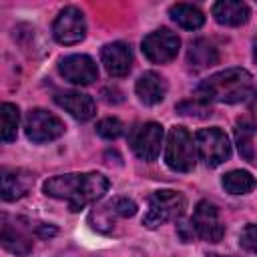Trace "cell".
<instances>
[{
	"label": "cell",
	"mask_w": 257,
	"mask_h": 257,
	"mask_svg": "<svg viewBox=\"0 0 257 257\" xmlns=\"http://www.w3.org/2000/svg\"><path fill=\"white\" fill-rule=\"evenodd\" d=\"M42 189L48 197L66 201L68 209L76 213L108 191V179L100 173H66L48 179Z\"/></svg>",
	"instance_id": "obj_1"
},
{
	"label": "cell",
	"mask_w": 257,
	"mask_h": 257,
	"mask_svg": "<svg viewBox=\"0 0 257 257\" xmlns=\"http://www.w3.org/2000/svg\"><path fill=\"white\" fill-rule=\"evenodd\" d=\"M253 94V76L245 68H225L203 80L195 96L207 102H243Z\"/></svg>",
	"instance_id": "obj_2"
},
{
	"label": "cell",
	"mask_w": 257,
	"mask_h": 257,
	"mask_svg": "<svg viewBox=\"0 0 257 257\" xmlns=\"http://www.w3.org/2000/svg\"><path fill=\"white\" fill-rule=\"evenodd\" d=\"M185 211V197L177 191L171 189H163V191H155L149 197V205L143 217V225L147 229H157L161 225H165L167 221H177L183 217Z\"/></svg>",
	"instance_id": "obj_3"
},
{
	"label": "cell",
	"mask_w": 257,
	"mask_h": 257,
	"mask_svg": "<svg viewBox=\"0 0 257 257\" xmlns=\"http://www.w3.org/2000/svg\"><path fill=\"white\" fill-rule=\"evenodd\" d=\"M165 163L177 173H189L197 163V145L185 126H173L167 137Z\"/></svg>",
	"instance_id": "obj_4"
},
{
	"label": "cell",
	"mask_w": 257,
	"mask_h": 257,
	"mask_svg": "<svg viewBox=\"0 0 257 257\" xmlns=\"http://www.w3.org/2000/svg\"><path fill=\"white\" fill-rule=\"evenodd\" d=\"M195 145H197V155L207 163V167H219L231 155L229 139L217 126L201 128L195 135Z\"/></svg>",
	"instance_id": "obj_5"
},
{
	"label": "cell",
	"mask_w": 257,
	"mask_h": 257,
	"mask_svg": "<svg viewBox=\"0 0 257 257\" xmlns=\"http://www.w3.org/2000/svg\"><path fill=\"white\" fill-rule=\"evenodd\" d=\"M179 48H181V40L169 28H159V30L147 34L143 38V44H141L145 58L151 60L153 64L171 62L179 54Z\"/></svg>",
	"instance_id": "obj_6"
},
{
	"label": "cell",
	"mask_w": 257,
	"mask_h": 257,
	"mask_svg": "<svg viewBox=\"0 0 257 257\" xmlns=\"http://www.w3.org/2000/svg\"><path fill=\"white\" fill-rule=\"evenodd\" d=\"M24 133L32 143H48L64 133V122L44 108H32L24 118Z\"/></svg>",
	"instance_id": "obj_7"
},
{
	"label": "cell",
	"mask_w": 257,
	"mask_h": 257,
	"mask_svg": "<svg viewBox=\"0 0 257 257\" xmlns=\"http://www.w3.org/2000/svg\"><path fill=\"white\" fill-rule=\"evenodd\" d=\"M52 36L56 42H60L64 46H72V44H78L80 40H84V36H86L84 14L76 6L62 8L58 12V16L54 18Z\"/></svg>",
	"instance_id": "obj_8"
},
{
	"label": "cell",
	"mask_w": 257,
	"mask_h": 257,
	"mask_svg": "<svg viewBox=\"0 0 257 257\" xmlns=\"http://www.w3.org/2000/svg\"><path fill=\"white\" fill-rule=\"evenodd\" d=\"M163 137L165 131L159 122H145L139 124L133 133H131V149L135 151V155L141 161H155L161 153V145H163Z\"/></svg>",
	"instance_id": "obj_9"
},
{
	"label": "cell",
	"mask_w": 257,
	"mask_h": 257,
	"mask_svg": "<svg viewBox=\"0 0 257 257\" xmlns=\"http://www.w3.org/2000/svg\"><path fill=\"white\" fill-rule=\"evenodd\" d=\"M191 223H193L197 239H203V241H209V243H217L225 235V225L219 219V211L209 201L197 203V207L193 211V217H191Z\"/></svg>",
	"instance_id": "obj_10"
},
{
	"label": "cell",
	"mask_w": 257,
	"mask_h": 257,
	"mask_svg": "<svg viewBox=\"0 0 257 257\" xmlns=\"http://www.w3.org/2000/svg\"><path fill=\"white\" fill-rule=\"evenodd\" d=\"M58 72L64 76V80L72 84H80V86L92 84L98 78L96 62L86 54H70L62 58L58 64Z\"/></svg>",
	"instance_id": "obj_11"
},
{
	"label": "cell",
	"mask_w": 257,
	"mask_h": 257,
	"mask_svg": "<svg viewBox=\"0 0 257 257\" xmlns=\"http://www.w3.org/2000/svg\"><path fill=\"white\" fill-rule=\"evenodd\" d=\"M100 60L110 76H126L133 68V52L124 42L104 44L100 50Z\"/></svg>",
	"instance_id": "obj_12"
},
{
	"label": "cell",
	"mask_w": 257,
	"mask_h": 257,
	"mask_svg": "<svg viewBox=\"0 0 257 257\" xmlns=\"http://www.w3.org/2000/svg\"><path fill=\"white\" fill-rule=\"evenodd\" d=\"M34 185V175L26 169H6L2 173L0 193L4 201H16L24 197Z\"/></svg>",
	"instance_id": "obj_13"
},
{
	"label": "cell",
	"mask_w": 257,
	"mask_h": 257,
	"mask_svg": "<svg viewBox=\"0 0 257 257\" xmlns=\"http://www.w3.org/2000/svg\"><path fill=\"white\" fill-rule=\"evenodd\" d=\"M54 100L58 106H62L66 112H70L76 120H88L96 112V104H94L92 96H88L84 92H76V90L62 92V94H56Z\"/></svg>",
	"instance_id": "obj_14"
},
{
	"label": "cell",
	"mask_w": 257,
	"mask_h": 257,
	"mask_svg": "<svg viewBox=\"0 0 257 257\" xmlns=\"http://www.w3.org/2000/svg\"><path fill=\"white\" fill-rule=\"evenodd\" d=\"M167 88H169L167 80L159 72H153V70L141 74L135 84V92H137L139 100L145 104H159L165 98Z\"/></svg>",
	"instance_id": "obj_15"
},
{
	"label": "cell",
	"mask_w": 257,
	"mask_h": 257,
	"mask_svg": "<svg viewBox=\"0 0 257 257\" xmlns=\"http://www.w3.org/2000/svg\"><path fill=\"white\" fill-rule=\"evenodd\" d=\"M215 20L225 26H241L249 20V6L241 0H219L211 8Z\"/></svg>",
	"instance_id": "obj_16"
},
{
	"label": "cell",
	"mask_w": 257,
	"mask_h": 257,
	"mask_svg": "<svg viewBox=\"0 0 257 257\" xmlns=\"http://www.w3.org/2000/svg\"><path fill=\"white\" fill-rule=\"evenodd\" d=\"M0 241H2V247L6 251H10L18 257H24L32 251V239L20 227L12 225L6 215L2 217V237H0Z\"/></svg>",
	"instance_id": "obj_17"
},
{
	"label": "cell",
	"mask_w": 257,
	"mask_h": 257,
	"mask_svg": "<svg viewBox=\"0 0 257 257\" xmlns=\"http://www.w3.org/2000/svg\"><path fill=\"white\" fill-rule=\"evenodd\" d=\"M187 60H189L191 68L203 70V68H209V66L219 62V52H217V48L207 38H197L189 46Z\"/></svg>",
	"instance_id": "obj_18"
},
{
	"label": "cell",
	"mask_w": 257,
	"mask_h": 257,
	"mask_svg": "<svg viewBox=\"0 0 257 257\" xmlns=\"http://www.w3.org/2000/svg\"><path fill=\"white\" fill-rule=\"evenodd\" d=\"M169 16L173 18V22H177L185 30H197V28H201L205 24V14L197 6L185 4V2L173 4L169 8Z\"/></svg>",
	"instance_id": "obj_19"
},
{
	"label": "cell",
	"mask_w": 257,
	"mask_h": 257,
	"mask_svg": "<svg viewBox=\"0 0 257 257\" xmlns=\"http://www.w3.org/2000/svg\"><path fill=\"white\" fill-rule=\"evenodd\" d=\"M221 185L231 195H247V193H251L255 189L257 181H255V177L249 171L235 169V171H229L227 175H223Z\"/></svg>",
	"instance_id": "obj_20"
},
{
	"label": "cell",
	"mask_w": 257,
	"mask_h": 257,
	"mask_svg": "<svg viewBox=\"0 0 257 257\" xmlns=\"http://www.w3.org/2000/svg\"><path fill=\"white\" fill-rule=\"evenodd\" d=\"M253 135H255V126H253V122H249L247 118L237 120V126H235V141H237L239 155H241L245 161H253V159H255Z\"/></svg>",
	"instance_id": "obj_21"
},
{
	"label": "cell",
	"mask_w": 257,
	"mask_h": 257,
	"mask_svg": "<svg viewBox=\"0 0 257 257\" xmlns=\"http://www.w3.org/2000/svg\"><path fill=\"white\" fill-rule=\"evenodd\" d=\"M0 137L4 143H12L18 133V122H20V112L18 106L12 102H4L0 106Z\"/></svg>",
	"instance_id": "obj_22"
},
{
	"label": "cell",
	"mask_w": 257,
	"mask_h": 257,
	"mask_svg": "<svg viewBox=\"0 0 257 257\" xmlns=\"http://www.w3.org/2000/svg\"><path fill=\"white\" fill-rule=\"evenodd\" d=\"M177 112L179 114H187V116H199V118H205V116H211V104L199 96H193L189 100H183L181 104H177Z\"/></svg>",
	"instance_id": "obj_23"
},
{
	"label": "cell",
	"mask_w": 257,
	"mask_h": 257,
	"mask_svg": "<svg viewBox=\"0 0 257 257\" xmlns=\"http://www.w3.org/2000/svg\"><path fill=\"white\" fill-rule=\"evenodd\" d=\"M122 122L118 120V118H114V116H106V118H102V120H98V124H96V133L102 137V139H108V141H114V139H118L120 135H122Z\"/></svg>",
	"instance_id": "obj_24"
},
{
	"label": "cell",
	"mask_w": 257,
	"mask_h": 257,
	"mask_svg": "<svg viewBox=\"0 0 257 257\" xmlns=\"http://www.w3.org/2000/svg\"><path fill=\"white\" fill-rule=\"evenodd\" d=\"M239 245L249 253H257V225L249 223L243 227L239 235Z\"/></svg>",
	"instance_id": "obj_25"
},
{
	"label": "cell",
	"mask_w": 257,
	"mask_h": 257,
	"mask_svg": "<svg viewBox=\"0 0 257 257\" xmlns=\"http://www.w3.org/2000/svg\"><path fill=\"white\" fill-rule=\"evenodd\" d=\"M110 207H112L114 215H118V217H133L137 213V203L128 197H118V199L110 201Z\"/></svg>",
	"instance_id": "obj_26"
},
{
	"label": "cell",
	"mask_w": 257,
	"mask_h": 257,
	"mask_svg": "<svg viewBox=\"0 0 257 257\" xmlns=\"http://www.w3.org/2000/svg\"><path fill=\"white\" fill-rule=\"evenodd\" d=\"M177 233H179L181 241H185V243H191L193 239H197V235H195V229H193V223H191V219H187V221H181V223L177 225Z\"/></svg>",
	"instance_id": "obj_27"
},
{
	"label": "cell",
	"mask_w": 257,
	"mask_h": 257,
	"mask_svg": "<svg viewBox=\"0 0 257 257\" xmlns=\"http://www.w3.org/2000/svg\"><path fill=\"white\" fill-rule=\"evenodd\" d=\"M253 58H255V62H257V38H255V42H253Z\"/></svg>",
	"instance_id": "obj_28"
},
{
	"label": "cell",
	"mask_w": 257,
	"mask_h": 257,
	"mask_svg": "<svg viewBox=\"0 0 257 257\" xmlns=\"http://www.w3.org/2000/svg\"><path fill=\"white\" fill-rule=\"evenodd\" d=\"M255 108H257V100H255Z\"/></svg>",
	"instance_id": "obj_29"
}]
</instances>
